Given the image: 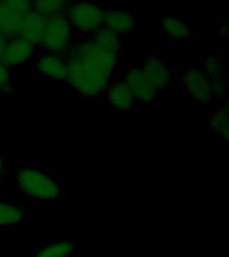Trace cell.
<instances>
[{"label": "cell", "mask_w": 229, "mask_h": 257, "mask_svg": "<svg viewBox=\"0 0 229 257\" xmlns=\"http://www.w3.org/2000/svg\"><path fill=\"white\" fill-rule=\"evenodd\" d=\"M117 54L104 51L91 38L72 44L66 54L68 74L66 82L80 96L92 99L102 95L111 82Z\"/></svg>", "instance_id": "obj_1"}, {"label": "cell", "mask_w": 229, "mask_h": 257, "mask_svg": "<svg viewBox=\"0 0 229 257\" xmlns=\"http://www.w3.org/2000/svg\"><path fill=\"white\" fill-rule=\"evenodd\" d=\"M16 184L22 194L39 202H52L63 197L58 181L38 168H23L16 174Z\"/></svg>", "instance_id": "obj_2"}, {"label": "cell", "mask_w": 229, "mask_h": 257, "mask_svg": "<svg viewBox=\"0 0 229 257\" xmlns=\"http://www.w3.org/2000/svg\"><path fill=\"white\" fill-rule=\"evenodd\" d=\"M72 31L84 36H92L103 27L104 10L92 0H75L68 4L64 12Z\"/></svg>", "instance_id": "obj_3"}, {"label": "cell", "mask_w": 229, "mask_h": 257, "mask_svg": "<svg viewBox=\"0 0 229 257\" xmlns=\"http://www.w3.org/2000/svg\"><path fill=\"white\" fill-rule=\"evenodd\" d=\"M72 38L74 31L66 15L52 16L46 20V30L40 47L46 52L66 55L72 46Z\"/></svg>", "instance_id": "obj_4"}, {"label": "cell", "mask_w": 229, "mask_h": 257, "mask_svg": "<svg viewBox=\"0 0 229 257\" xmlns=\"http://www.w3.org/2000/svg\"><path fill=\"white\" fill-rule=\"evenodd\" d=\"M181 80L186 88L189 98L197 103H208L213 99L214 94H213L212 82L204 71L194 68L185 70L181 75Z\"/></svg>", "instance_id": "obj_5"}, {"label": "cell", "mask_w": 229, "mask_h": 257, "mask_svg": "<svg viewBox=\"0 0 229 257\" xmlns=\"http://www.w3.org/2000/svg\"><path fill=\"white\" fill-rule=\"evenodd\" d=\"M35 68L42 78L55 83L66 82L67 79L68 64L66 55L43 51L35 60Z\"/></svg>", "instance_id": "obj_6"}, {"label": "cell", "mask_w": 229, "mask_h": 257, "mask_svg": "<svg viewBox=\"0 0 229 257\" xmlns=\"http://www.w3.org/2000/svg\"><path fill=\"white\" fill-rule=\"evenodd\" d=\"M35 48L34 44L23 39L20 35L11 36L6 40L0 60L10 68L19 67L31 59L32 55L35 54Z\"/></svg>", "instance_id": "obj_7"}, {"label": "cell", "mask_w": 229, "mask_h": 257, "mask_svg": "<svg viewBox=\"0 0 229 257\" xmlns=\"http://www.w3.org/2000/svg\"><path fill=\"white\" fill-rule=\"evenodd\" d=\"M125 83L134 100H138L141 103H153L158 99L160 91L150 83V80L146 78L141 68L129 70Z\"/></svg>", "instance_id": "obj_8"}, {"label": "cell", "mask_w": 229, "mask_h": 257, "mask_svg": "<svg viewBox=\"0 0 229 257\" xmlns=\"http://www.w3.org/2000/svg\"><path fill=\"white\" fill-rule=\"evenodd\" d=\"M141 70L158 91L168 87L172 82V71L169 64L156 55L148 56L144 60Z\"/></svg>", "instance_id": "obj_9"}, {"label": "cell", "mask_w": 229, "mask_h": 257, "mask_svg": "<svg viewBox=\"0 0 229 257\" xmlns=\"http://www.w3.org/2000/svg\"><path fill=\"white\" fill-rule=\"evenodd\" d=\"M204 72L212 82L213 94L217 96L226 95L228 83L225 78L224 58L218 54H210L204 60Z\"/></svg>", "instance_id": "obj_10"}, {"label": "cell", "mask_w": 229, "mask_h": 257, "mask_svg": "<svg viewBox=\"0 0 229 257\" xmlns=\"http://www.w3.org/2000/svg\"><path fill=\"white\" fill-rule=\"evenodd\" d=\"M103 27L116 32L117 35H128L136 27V19L126 10H110L104 11Z\"/></svg>", "instance_id": "obj_11"}, {"label": "cell", "mask_w": 229, "mask_h": 257, "mask_svg": "<svg viewBox=\"0 0 229 257\" xmlns=\"http://www.w3.org/2000/svg\"><path fill=\"white\" fill-rule=\"evenodd\" d=\"M46 20L47 19L39 15L38 12H28L27 15L24 16L19 35L23 39L28 40L30 43L34 44L35 47H38L42 43V39H43L44 30H46Z\"/></svg>", "instance_id": "obj_12"}, {"label": "cell", "mask_w": 229, "mask_h": 257, "mask_svg": "<svg viewBox=\"0 0 229 257\" xmlns=\"http://www.w3.org/2000/svg\"><path fill=\"white\" fill-rule=\"evenodd\" d=\"M106 99L108 104L116 110H130L134 104V98L129 91L125 80H114L106 88Z\"/></svg>", "instance_id": "obj_13"}, {"label": "cell", "mask_w": 229, "mask_h": 257, "mask_svg": "<svg viewBox=\"0 0 229 257\" xmlns=\"http://www.w3.org/2000/svg\"><path fill=\"white\" fill-rule=\"evenodd\" d=\"M24 16L0 0V34L6 38L19 35Z\"/></svg>", "instance_id": "obj_14"}, {"label": "cell", "mask_w": 229, "mask_h": 257, "mask_svg": "<svg viewBox=\"0 0 229 257\" xmlns=\"http://www.w3.org/2000/svg\"><path fill=\"white\" fill-rule=\"evenodd\" d=\"M161 31L172 40H189L192 38L193 31L184 19L178 18H165L161 20Z\"/></svg>", "instance_id": "obj_15"}, {"label": "cell", "mask_w": 229, "mask_h": 257, "mask_svg": "<svg viewBox=\"0 0 229 257\" xmlns=\"http://www.w3.org/2000/svg\"><path fill=\"white\" fill-rule=\"evenodd\" d=\"M72 253H74L72 241L55 240L40 245L34 253V257H70Z\"/></svg>", "instance_id": "obj_16"}, {"label": "cell", "mask_w": 229, "mask_h": 257, "mask_svg": "<svg viewBox=\"0 0 229 257\" xmlns=\"http://www.w3.org/2000/svg\"><path fill=\"white\" fill-rule=\"evenodd\" d=\"M92 40H94V43L96 46H99L102 50L108 52H112V54H120L121 50H122V38L120 35H117L116 32L110 31L107 28H99L98 31L94 34L92 36H90Z\"/></svg>", "instance_id": "obj_17"}, {"label": "cell", "mask_w": 229, "mask_h": 257, "mask_svg": "<svg viewBox=\"0 0 229 257\" xmlns=\"http://www.w3.org/2000/svg\"><path fill=\"white\" fill-rule=\"evenodd\" d=\"M24 209L19 205L0 200V228H12L23 220Z\"/></svg>", "instance_id": "obj_18"}, {"label": "cell", "mask_w": 229, "mask_h": 257, "mask_svg": "<svg viewBox=\"0 0 229 257\" xmlns=\"http://www.w3.org/2000/svg\"><path fill=\"white\" fill-rule=\"evenodd\" d=\"M70 0H32V11L48 19L56 15H64Z\"/></svg>", "instance_id": "obj_19"}, {"label": "cell", "mask_w": 229, "mask_h": 257, "mask_svg": "<svg viewBox=\"0 0 229 257\" xmlns=\"http://www.w3.org/2000/svg\"><path fill=\"white\" fill-rule=\"evenodd\" d=\"M209 130L214 134V136L218 137V140H221L224 144H226L228 141V107L224 106L222 108H220L218 111H216L214 114L210 115V118L206 122Z\"/></svg>", "instance_id": "obj_20"}, {"label": "cell", "mask_w": 229, "mask_h": 257, "mask_svg": "<svg viewBox=\"0 0 229 257\" xmlns=\"http://www.w3.org/2000/svg\"><path fill=\"white\" fill-rule=\"evenodd\" d=\"M14 91V82H12L11 68L0 60V92L2 94H11Z\"/></svg>", "instance_id": "obj_21"}, {"label": "cell", "mask_w": 229, "mask_h": 257, "mask_svg": "<svg viewBox=\"0 0 229 257\" xmlns=\"http://www.w3.org/2000/svg\"><path fill=\"white\" fill-rule=\"evenodd\" d=\"M3 2L8 7H11L12 10H15L23 16L32 11V0H3Z\"/></svg>", "instance_id": "obj_22"}, {"label": "cell", "mask_w": 229, "mask_h": 257, "mask_svg": "<svg viewBox=\"0 0 229 257\" xmlns=\"http://www.w3.org/2000/svg\"><path fill=\"white\" fill-rule=\"evenodd\" d=\"M6 40H7V38L0 34V58H2V54H3L4 46H6Z\"/></svg>", "instance_id": "obj_23"}, {"label": "cell", "mask_w": 229, "mask_h": 257, "mask_svg": "<svg viewBox=\"0 0 229 257\" xmlns=\"http://www.w3.org/2000/svg\"><path fill=\"white\" fill-rule=\"evenodd\" d=\"M4 173H6V161L0 154V176H3Z\"/></svg>", "instance_id": "obj_24"}]
</instances>
